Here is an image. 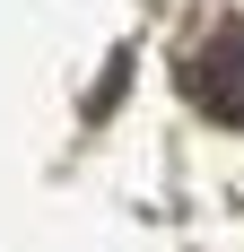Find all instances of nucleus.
<instances>
[{
    "label": "nucleus",
    "instance_id": "nucleus-1",
    "mask_svg": "<svg viewBox=\"0 0 244 252\" xmlns=\"http://www.w3.org/2000/svg\"><path fill=\"white\" fill-rule=\"evenodd\" d=\"M192 96L218 113V122H244V35H218V44L192 61Z\"/></svg>",
    "mask_w": 244,
    "mask_h": 252
}]
</instances>
